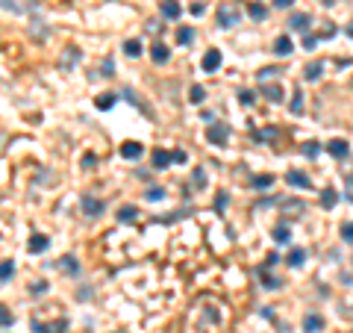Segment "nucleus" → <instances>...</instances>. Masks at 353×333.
<instances>
[{
	"mask_svg": "<svg viewBox=\"0 0 353 333\" xmlns=\"http://www.w3.org/2000/svg\"><path fill=\"white\" fill-rule=\"evenodd\" d=\"M150 59H153L156 65H165V62L171 59V50H168V47H165L162 41H156V44L150 47Z\"/></svg>",
	"mask_w": 353,
	"mask_h": 333,
	"instance_id": "4468645a",
	"label": "nucleus"
},
{
	"mask_svg": "<svg viewBox=\"0 0 353 333\" xmlns=\"http://www.w3.org/2000/svg\"><path fill=\"white\" fill-rule=\"evenodd\" d=\"M303 157H309V160H318V154H321L324 148H321V142H303Z\"/></svg>",
	"mask_w": 353,
	"mask_h": 333,
	"instance_id": "bb28decb",
	"label": "nucleus"
},
{
	"mask_svg": "<svg viewBox=\"0 0 353 333\" xmlns=\"http://www.w3.org/2000/svg\"><path fill=\"white\" fill-rule=\"evenodd\" d=\"M206 139H209L212 145H218V148H224L227 142H230V127H227L224 121H212V124L206 127Z\"/></svg>",
	"mask_w": 353,
	"mask_h": 333,
	"instance_id": "7ed1b4c3",
	"label": "nucleus"
},
{
	"mask_svg": "<svg viewBox=\"0 0 353 333\" xmlns=\"http://www.w3.org/2000/svg\"><path fill=\"white\" fill-rule=\"evenodd\" d=\"M115 100H118V95L106 92V95H97V98H95V106H97V109H103V112H106V109H112V106H115Z\"/></svg>",
	"mask_w": 353,
	"mask_h": 333,
	"instance_id": "b1692460",
	"label": "nucleus"
},
{
	"mask_svg": "<svg viewBox=\"0 0 353 333\" xmlns=\"http://www.w3.org/2000/svg\"><path fill=\"white\" fill-rule=\"evenodd\" d=\"M12 325H15V316H12V310L0 304V328H12Z\"/></svg>",
	"mask_w": 353,
	"mask_h": 333,
	"instance_id": "c756f323",
	"label": "nucleus"
},
{
	"mask_svg": "<svg viewBox=\"0 0 353 333\" xmlns=\"http://www.w3.org/2000/svg\"><path fill=\"white\" fill-rule=\"evenodd\" d=\"M345 33H348V35H351V38H353V21H351V24H348V27H345Z\"/></svg>",
	"mask_w": 353,
	"mask_h": 333,
	"instance_id": "864d4df0",
	"label": "nucleus"
},
{
	"mask_svg": "<svg viewBox=\"0 0 353 333\" xmlns=\"http://www.w3.org/2000/svg\"><path fill=\"white\" fill-rule=\"evenodd\" d=\"M50 248V239L44 233H32V239H30V254H44Z\"/></svg>",
	"mask_w": 353,
	"mask_h": 333,
	"instance_id": "2eb2a0df",
	"label": "nucleus"
},
{
	"mask_svg": "<svg viewBox=\"0 0 353 333\" xmlns=\"http://www.w3.org/2000/svg\"><path fill=\"white\" fill-rule=\"evenodd\" d=\"M277 263H280V257H277V254H268V257H265V268H274Z\"/></svg>",
	"mask_w": 353,
	"mask_h": 333,
	"instance_id": "8fccbe9b",
	"label": "nucleus"
},
{
	"mask_svg": "<svg viewBox=\"0 0 353 333\" xmlns=\"http://www.w3.org/2000/svg\"><path fill=\"white\" fill-rule=\"evenodd\" d=\"M303 260H306V251H303V248H291L289 257H286V263H289L291 268H300L303 266Z\"/></svg>",
	"mask_w": 353,
	"mask_h": 333,
	"instance_id": "5701e85b",
	"label": "nucleus"
},
{
	"mask_svg": "<svg viewBox=\"0 0 353 333\" xmlns=\"http://www.w3.org/2000/svg\"><path fill=\"white\" fill-rule=\"evenodd\" d=\"M321 74H324V62H321V59H312L309 65L303 68V77H306L309 83H315V80H321Z\"/></svg>",
	"mask_w": 353,
	"mask_h": 333,
	"instance_id": "dca6fc26",
	"label": "nucleus"
},
{
	"mask_svg": "<svg viewBox=\"0 0 353 333\" xmlns=\"http://www.w3.org/2000/svg\"><path fill=\"white\" fill-rule=\"evenodd\" d=\"M50 266L56 268V271H65V274H77V271H80V263H77L74 254H65V257H59V260L50 263Z\"/></svg>",
	"mask_w": 353,
	"mask_h": 333,
	"instance_id": "1a4fd4ad",
	"label": "nucleus"
},
{
	"mask_svg": "<svg viewBox=\"0 0 353 333\" xmlns=\"http://www.w3.org/2000/svg\"><path fill=\"white\" fill-rule=\"evenodd\" d=\"M238 103H241V106H253V103H256V95H253L250 89H241V92H238Z\"/></svg>",
	"mask_w": 353,
	"mask_h": 333,
	"instance_id": "e433bc0d",
	"label": "nucleus"
},
{
	"mask_svg": "<svg viewBox=\"0 0 353 333\" xmlns=\"http://www.w3.org/2000/svg\"><path fill=\"white\" fill-rule=\"evenodd\" d=\"M150 160H153V171H165V168L171 166V154H168L165 148H156Z\"/></svg>",
	"mask_w": 353,
	"mask_h": 333,
	"instance_id": "ddd939ff",
	"label": "nucleus"
},
{
	"mask_svg": "<svg viewBox=\"0 0 353 333\" xmlns=\"http://www.w3.org/2000/svg\"><path fill=\"white\" fill-rule=\"evenodd\" d=\"M192 38H194V30H192V27H180V30H177V44H189Z\"/></svg>",
	"mask_w": 353,
	"mask_h": 333,
	"instance_id": "72a5a7b5",
	"label": "nucleus"
},
{
	"mask_svg": "<svg viewBox=\"0 0 353 333\" xmlns=\"http://www.w3.org/2000/svg\"><path fill=\"white\" fill-rule=\"evenodd\" d=\"M247 15H250V18H256V21H262V18L268 15V9H265L262 3H250V6H247Z\"/></svg>",
	"mask_w": 353,
	"mask_h": 333,
	"instance_id": "473e14b6",
	"label": "nucleus"
},
{
	"mask_svg": "<svg viewBox=\"0 0 353 333\" xmlns=\"http://www.w3.org/2000/svg\"><path fill=\"white\" fill-rule=\"evenodd\" d=\"M121 95H124V98H127V100H132L135 106H141V103H138V98H135V92H132L129 86H127V89H124V92H121Z\"/></svg>",
	"mask_w": 353,
	"mask_h": 333,
	"instance_id": "09e8293b",
	"label": "nucleus"
},
{
	"mask_svg": "<svg viewBox=\"0 0 353 333\" xmlns=\"http://www.w3.org/2000/svg\"><path fill=\"white\" fill-rule=\"evenodd\" d=\"M274 242H277V245H289L291 242V230H289V221H286V218L277 221V227H274Z\"/></svg>",
	"mask_w": 353,
	"mask_h": 333,
	"instance_id": "f8f14e48",
	"label": "nucleus"
},
{
	"mask_svg": "<svg viewBox=\"0 0 353 333\" xmlns=\"http://www.w3.org/2000/svg\"><path fill=\"white\" fill-rule=\"evenodd\" d=\"M291 50H294V41H291L289 35H280V38L274 41V53H277V56H289Z\"/></svg>",
	"mask_w": 353,
	"mask_h": 333,
	"instance_id": "a211bd4d",
	"label": "nucleus"
},
{
	"mask_svg": "<svg viewBox=\"0 0 353 333\" xmlns=\"http://www.w3.org/2000/svg\"><path fill=\"white\" fill-rule=\"evenodd\" d=\"M135 215H138V206H132V203H124V206L118 209V221H121V224L135 221Z\"/></svg>",
	"mask_w": 353,
	"mask_h": 333,
	"instance_id": "412c9836",
	"label": "nucleus"
},
{
	"mask_svg": "<svg viewBox=\"0 0 353 333\" xmlns=\"http://www.w3.org/2000/svg\"><path fill=\"white\" fill-rule=\"evenodd\" d=\"M189 160V154L186 151H171V163H177V166H183Z\"/></svg>",
	"mask_w": 353,
	"mask_h": 333,
	"instance_id": "c03bdc74",
	"label": "nucleus"
},
{
	"mask_svg": "<svg viewBox=\"0 0 353 333\" xmlns=\"http://www.w3.org/2000/svg\"><path fill=\"white\" fill-rule=\"evenodd\" d=\"M277 74H280L277 68H262V71L256 74V80H259V83H268V80H271V77H277Z\"/></svg>",
	"mask_w": 353,
	"mask_h": 333,
	"instance_id": "a19ab883",
	"label": "nucleus"
},
{
	"mask_svg": "<svg viewBox=\"0 0 353 333\" xmlns=\"http://www.w3.org/2000/svg\"><path fill=\"white\" fill-rule=\"evenodd\" d=\"M241 21V6L235 3V0H224L221 6H218V24L230 30V27H235Z\"/></svg>",
	"mask_w": 353,
	"mask_h": 333,
	"instance_id": "f257e3e1",
	"label": "nucleus"
},
{
	"mask_svg": "<svg viewBox=\"0 0 353 333\" xmlns=\"http://www.w3.org/2000/svg\"><path fill=\"white\" fill-rule=\"evenodd\" d=\"M253 139H256V142H274V139H277V130H274V127H265V130H259Z\"/></svg>",
	"mask_w": 353,
	"mask_h": 333,
	"instance_id": "4c0bfd02",
	"label": "nucleus"
},
{
	"mask_svg": "<svg viewBox=\"0 0 353 333\" xmlns=\"http://www.w3.org/2000/svg\"><path fill=\"white\" fill-rule=\"evenodd\" d=\"M271 3H274L277 9H289V6H291V3H294V0H271Z\"/></svg>",
	"mask_w": 353,
	"mask_h": 333,
	"instance_id": "603ef678",
	"label": "nucleus"
},
{
	"mask_svg": "<svg viewBox=\"0 0 353 333\" xmlns=\"http://www.w3.org/2000/svg\"><path fill=\"white\" fill-rule=\"evenodd\" d=\"M141 154H144V148H141L138 142H124V145H121V157H124V160H138Z\"/></svg>",
	"mask_w": 353,
	"mask_h": 333,
	"instance_id": "f3484780",
	"label": "nucleus"
},
{
	"mask_svg": "<svg viewBox=\"0 0 353 333\" xmlns=\"http://www.w3.org/2000/svg\"><path fill=\"white\" fill-rule=\"evenodd\" d=\"M144 198L150 200V203H156V200H162V198H165V189H162V186H150V189L144 192Z\"/></svg>",
	"mask_w": 353,
	"mask_h": 333,
	"instance_id": "f704fd0d",
	"label": "nucleus"
},
{
	"mask_svg": "<svg viewBox=\"0 0 353 333\" xmlns=\"http://www.w3.org/2000/svg\"><path fill=\"white\" fill-rule=\"evenodd\" d=\"M262 95L271 100V103H283V89H280L277 83H271V86L265 83V86H262Z\"/></svg>",
	"mask_w": 353,
	"mask_h": 333,
	"instance_id": "aec40b11",
	"label": "nucleus"
},
{
	"mask_svg": "<svg viewBox=\"0 0 353 333\" xmlns=\"http://www.w3.org/2000/svg\"><path fill=\"white\" fill-rule=\"evenodd\" d=\"M30 328H32V333H65L68 331V319H56V322H38V319H32Z\"/></svg>",
	"mask_w": 353,
	"mask_h": 333,
	"instance_id": "20e7f679",
	"label": "nucleus"
},
{
	"mask_svg": "<svg viewBox=\"0 0 353 333\" xmlns=\"http://www.w3.org/2000/svg\"><path fill=\"white\" fill-rule=\"evenodd\" d=\"M289 112L291 115H303V92H300V89H294V95H291Z\"/></svg>",
	"mask_w": 353,
	"mask_h": 333,
	"instance_id": "393cba45",
	"label": "nucleus"
},
{
	"mask_svg": "<svg viewBox=\"0 0 353 333\" xmlns=\"http://www.w3.org/2000/svg\"><path fill=\"white\" fill-rule=\"evenodd\" d=\"M221 62H224L221 50H218V47H209V50L203 53V62H200V68H203L206 74H215V71L221 68Z\"/></svg>",
	"mask_w": 353,
	"mask_h": 333,
	"instance_id": "39448f33",
	"label": "nucleus"
},
{
	"mask_svg": "<svg viewBox=\"0 0 353 333\" xmlns=\"http://www.w3.org/2000/svg\"><path fill=\"white\" fill-rule=\"evenodd\" d=\"M315 44H318V35H315V33H306V35H303V47H306V50H312Z\"/></svg>",
	"mask_w": 353,
	"mask_h": 333,
	"instance_id": "a18cd8bd",
	"label": "nucleus"
},
{
	"mask_svg": "<svg viewBox=\"0 0 353 333\" xmlns=\"http://www.w3.org/2000/svg\"><path fill=\"white\" fill-rule=\"evenodd\" d=\"M348 200H353V195H348Z\"/></svg>",
	"mask_w": 353,
	"mask_h": 333,
	"instance_id": "5fc2aeb1",
	"label": "nucleus"
},
{
	"mask_svg": "<svg viewBox=\"0 0 353 333\" xmlns=\"http://www.w3.org/2000/svg\"><path fill=\"white\" fill-rule=\"evenodd\" d=\"M259 271H262V286H265V289H280V286H283V283H280L277 277H271V274H265V268H259Z\"/></svg>",
	"mask_w": 353,
	"mask_h": 333,
	"instance_id": "c9c22d12",
	"label": "nucleus"
},
{
	"mask_svg": "<svg viewBox=\"0 0 353 333\" xmlns=\"http://www.w3.org/2000/svg\"><path fill=\"white\" fill-rule=\"evenodd\" d=\"M77 56H80V50H77V47H68V53H65V62H62L65 71H68V68L77 62Z\"/></svg>",
	"mask_w": 353,
	"mask_h": 333,
	"instance_id": "ea45409f",
	"label": "nucleus"
},
{
	"mask_svg": "<svg viewBox=\"0 0 353 333\" xmlns=\"http://www.w3.org/2000/svg\"><path fill=\"white\" fill-rule=\"evenodd\" d=\"M286 183H289V186H297V189H306V186H309V174H306V171L291 168L289 174H286Z\"/></svg>",
	"mask_w": 353,
	"mask_h": 333,
	"instance_id": "9d476101",
	"label": "nucleus"
},
{
	"mask_svg": "<svg viewBox=\"0 0 353 333\" xmlns=\"http://www.w3.org/2000/svg\"><path fill=\"white\" fill-rule=\"evenodd\" d=\"M227 203H230V195H224V192H218V198H215V212H224Z\"/></svg>",
	"mask_w": 353,
	"mask_h": 333,
	"instance_id": "37998d69",
	"label": "nucleus"
},
{
	"mask_svg": "<svg viewBox=\"0 0 353 333\" xmlns=\"http://www.w3.org/2000/svg\"><path fill=\"white\" fill-rule=\"evenodd\" d=\"M124 53H127L129 59L141 56V41H138V38H127V41H124Z\"/></svg>",
	"mask_w": 353,
	"mask_h": 333,
	"instance_id": "a878e982",
	"label": "nucleus"
},
{
	"mask_svg": "<svg viewBox=\"0 0 353 333\" xmlns=\"http://www.w3.org/2000/svg\"><path fill=\"white\" fill-rule=\"evenodd\" d=\"M339 198H342V195H339L333 186H327V189L321 192V206H324V209H333V206L339 203Z\"/></svg>",
	"mask_w": 353,
	"mask_h": 333,
	"instance_id": "6ab92c4d",
	"label": "nucleus"
},
{
	"mask_svg": "<svg viewBox=\"0 0 353 333\" xmlns=\"http://www.w3.org/2000/svg\"><path fill=\"white\" fill-rule=\"evenodd\" d=\"M327 154L336 157V160H348L351 157V145L345 139H333V142H327Z\"/></svg>",
	"mask_w": 353,
	"mask_h": 333,
	"instance_id": "423d86ee",
	"label": "nucleus"
},
{
	"mask_svg": "<svg viewBox=\"0 0 353 333\" xmlns=\"http://www.w3.org/2000/svg\"><path fill=\"white\" fill-rule=\"evenodd\" d=\"M92 295H95V292H92L89 286H86V289H83V286L77 289V301H92Z\"/></svg>",
	"mask_w": 353,
	"mask_h": 333,
	"instance_id": "de8ad7c7",
	"label": "nucleus"
},
{
	"mask_svg": "<svg viewBox=\"0 0 353 333\" xmlns=\"http://www.w3.org/2000/svg\"><path fill=\"white\" fill-rule=\"evenodd\" d=\"M12 274H15V263L12 260H3L0 263V280H12Z\"/></svg>",
	"mask_w": 353,
	"mask_h": 333,
	"instance_id": "2f4dec72",
	"label": "nucleus"
},
{
	"mask_svg": "<svg viewBox=\"0 0 353 333\" xmlns=\"http://www.w3.org/2000/svg\"><path fill=\"white\" fill-rule=\"evenodd\" d=\"M189 100H192L194 106H200V103H203V100H206V89H203V86H197V83H194L192 89H189Z\"/></svg>",
	"mask_w": 353,
	"mask_h": 333,
	"instance_id": "cd10ccee",
	"label": "nucleus"
},
{
	"mask_svg": "<svg viewBox=\"0 0 353 333\" xmlns=\"http://www.w3.org/2000/svg\"><path fill=\"white\" fill-rule=\"evenodd\" d=\"M47 289H50V283H47L44 277H38V280H32V283H30V292H32V295H44Z\"/></svg>",
	"mask_w": 353,
	"mask_h": 333,
	"instance_id": "7c9ffc66",
	"label": "nucleus"
},
{
	"mask_svg": "<svg viewBox=\"0 0 353 333\" xmlns=\"http://www.w3.org/2000/svg\"><path fill=\"white\" fill-rule=\"evenodd\" d=\"M280 203H283L286 209H294V212H303V209H306L303 200H294V198H286V200H280Z\"/></svg>",
	"mask_w": 353,
	"mask_h": 333,
	"instance_id": "58836bf2",
	"label": "nucleus"
},
{
	"mask_svg": "<svg viewBox=\"0 0 353 333\" xmlns=\"http://www.w3.org/2000/svg\"><path fill=\"white\" fill-rule=\"evenodd\" d=\"M192 183L197 186V189H206V183H209L206 168H194V171H192Z\"/></svg>",
	"mask_w": 353,
	"mask_h": 333,
	"instance_id": "c85d7f7f",
	"label": "nucleus"
},
{
	"mask_svg": "<svg viewBox=\"0 0 353 333\" xmlns=\"http://www.w3.org/2000/svg\"><path fill=\"white\" fill-rule=\"evenodd\" d=\"M80 206H83V215H89V218H100V215L106 212V200L95 198V195H89V192L80 198Z\"/></svg>",
	"mask_w": 353,
	"mask_h": 333,
	"instance_id": "f03ea898",
	"label": "nucleus"
},
{
	"mask_svg": "<svg viewBox=\"0 0 353 333\" xmlns=\"http://www.w3.org/2000/svg\"><path fill=\"white\" fill-rule=\"evenodd\" d=\"M203 12H206V3H192V15H197V18H200Z\"/></svg>",
	"mask_w": 353,
	"mask_h": 333,
	"instance_id": "3c124183",
	"label": "nucleus"
},
{
	"mask_svg": "<svg viewBox=\"0 0 353 333\" xmlns=\"http://www.w3.org/2000/svg\"><path fill=\"white\" fill-rule=\"evenodd\" d=\"M159 9H162V15H165V18H171V21H177V18L183 15V6H180L177 0H162Z\"/></svg>",
	"mask_w": 353,
	"mask_h": 333,
	"instance_id": "9b49d317",
	"label": "nucleus"
},
{
	"mask_svg": "<svg viewBox=\"0 0 353 333\" xmlns=\"http://www.w3.org/2000/svg\"><path fill=\"white\" fill-rule=\"evenodd\" d=\"M100 71H103V77H112V74H115V62H112V59H103Z\"/></svg>",
	"mask_w": 353,
	"mask_h": 333,
	"instance_id": "49530a36",
	"label": "nucleus"
},
{
	"mask_svg": "<svg viewBox=\"0 0 353 333\" xmlns=\"http://www.w3.org/2000/svg\"><path fill=\"white\" fill-rule=\"evenodd\" d=\"M309 24H312V18L306 15V12H294L289 18V30H294V33H309Z\"/></svg>",
	"mask_w": 353,
	"mask_h": 333,
	"instance_id": "0eeeda50",
	"label": "nucleus"
},
{
	"mask_svg": "<svg viewBox=\"0 0 353 333\" xmlns=\"http://www.w3.org/2000/svg\"><path fill=\"white\" fill-rule=\"evenodd\" d=\"M342 239H345L348 245H353V221H345V224H342Z\"/></svg>",
	"mask_w": 353,
	"mask_h": 333,
	"instance_id": "79ce46f5",
	"label": "nucleus"
},
{
	"mask_svg": "<svg viewBox=\"0 0 353 333\" xmlns=\"http://www.w3.org/2000/svg\"><path fill=\"white\" fill-rule=\"evenodd\" d=\"M250 186H253L256 192H262V189H271V186H274V174H256V177L250 180Z\"/></svg>",
	"mask_w": 353,
	"mask_h": 333,
	"instance_id": "4be33fe9",
	"label": "nucleus"
},
{
	"mask_svg": "<svg viewBox=\"0 0 353 333\" xmlns=\"http://www.w3.org/2000/svg\"><path fill=\"white\" fill-rule=\"evenodd\" d=\"M324 316L321 313H306L303 316V333H321L324 331Z\"/></svg>",
	"mask_w": 353,
	"mask_h": 333,
	"instance_id": "6e6552de",
	"label": "nucleus"
}]
</instances>
